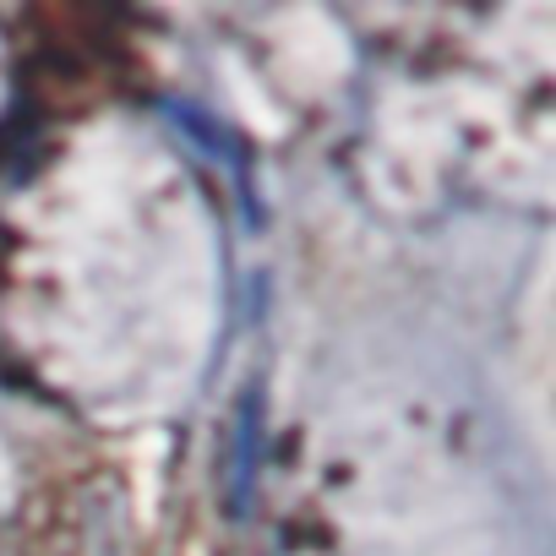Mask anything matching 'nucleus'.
I'll return each mask as SVG.
<instances>
[{
	"label": "nucleus",
	"mask_w": 556,
	"mask_h": 556,
	"mask_svg": "<svg viewBox=\"0 0 556 556\" xmlns=\"http://www.w3.org/2000/svg\"><path fill=\"white\" fill-rule=\"evenodd\" d=\"M164 115H169V121H175V126H180V131H186V137L202 148V153H213L218 164L240 169V142H235V137H229V131H224L213 115H197V110H186V104H169Z\"/></svg>",
	"instance_id": "2"
},
{
	"label": "nucleus",
	"mask_w": 556,
	"mask_h": 556,
	"mask_svg": "<svg viewBox=\"0 0 556 556\" xmlns=\"http://www.w3.org/2000/svg\"><path fill=\"white\" fill-rule=\"evenodd\" d=\"M235 464H229V513L240 518L245 513V502H251V475H256V404L245 399L240 404V431H235V453H229Z\"/></svg>",
	"instance_id": "1"
}]
</instances>
